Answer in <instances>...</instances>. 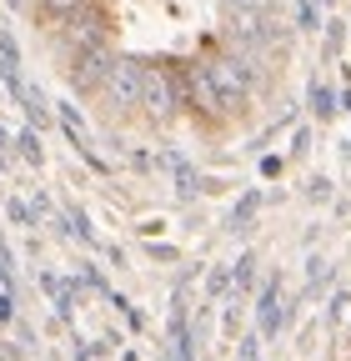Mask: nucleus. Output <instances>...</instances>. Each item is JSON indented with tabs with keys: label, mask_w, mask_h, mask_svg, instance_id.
Segmentation results:
<instances>
[{
	"label": "nucleus",
	"mask_w": 351,
	"mask_h": 361,
	"mask_svg": "<svg viewBox=\"0 0 351 361\" xmlns=\"http://www.w3.org/2000/svg\"><path fill=\"white\" fill-rule=\"evenodd\" d=\"M206 80L216 90V111H221V116H241V106L251 96V61L246 56H211L206 61Z\"/></svg>",
	"instance_id": "1"
},
{
	"label": "nucleus",
	"mask_w": 351,
	"mask_h": 361,
	"mask_svg": "<svg viewBox=\"0 0 351 361\" xmlns=\"http://www.w3.org/2000/svg\"><path fill=\"white\" fill-rule=\"evenodd\" d=\"M106 35H111V20H106V11H75V16H66L61 25H56V40H61V51L75 61V56H85V51H96V45H106Z\"/></svg>",
	"instance_id": "2"
},
{
	"label": "nucleus",
	"mask_w": 351,
	"mask_h": 361,
	"mask_svg": "<svg viewBox=\"0 0 351 361\" xmlns=\"http://www.w3.org/2000/svg\"><path fill=\"white\" fill-rule=\"evenodd\" d=\"M141 71H146L141 61H125V56L111 66L106 85L96 90V96L106 101V111H111V116H125V111H136V106H141Z\"/></svg>",
	"instance_id": "3"
},
{
	"label": "nucleus",
	"mask_w": 351,
	"mask_h": 361,
	"mask_svg": "<svg viewBox=\"0 0 351 361\" xmlns=\"http://www.w3.org/2000/svg\"><path fill=\"white\" fill-rule=\"evenodd\" d=\"M116 61H121V56L111 51V45H96V51L75 56V61H70V90H75V96H96V90L106 85V75H111Z\"/></svg>",
	"instance_id": "4"
},
{
	"label": "nucleus",
	"mask_w": 351,
	"mask_h": 361,
	"mask_svg": "<svg viewBox=\"0 0 351 361\" xmlns=\"http://www.w3.org/2000/svg\"><path fill=\"white\" fill-rule=\"evenodd\" d=\"M176 85H171V71H161V66H146L141 71V111L151 116V121H171L176 116Z\"/></svg>",
	"instance_id": "5"
},
{
	"label": "nucleus",
	"mask_w": 351,
	"mask_h": 361,
	"mask_svg": "<svg viewBox=\"0 0 351 361\" xmlns=\"http://www.w3.org/2000/svg\"><path fill=\"white\" fill-rule=\"evenodd\" d=\"M256 322H261V336H276L286 326V311H281V281H266V291H261L256 301Z\"/></svg>",
	"instance_id": "6"
},
{
	"label": "nucleus",
	"mask_w": 351,
	"mask_h": 361,
	"mask_svg": "<svg viewBox=\"0 0 351 361\" xmlns=\"http://www.w3.org/2000/svg\"><path fill=\"white\" fill-rule=\"evenodd\" d=\"M0 80H6V90L20 101V90H25V80H20V45H16L11 30H0Z\"/></svg>",
	"instance_id": "7"
},
{
	"label": "nucleus",
	"mask_w": 351,
	"mask_h": 361,
	"mask_svg": "<svg viewBox=\"0 0 351 361\" xmlns=\"http://www.w3.org/2000/svg\"><path fill=\"white\" fill-rule=\"evenodd\" d=\"M20 106H25V116H30V130H40V126H51V106H46V96L40 90H20Z\"/></svg>",
	"instance_id": "8"
},
{
	"label": "nucleus",
	"mask_w": 351,
	"mask_h": 361,
	"mask_svg": "<svg viewBox=\"0 0 351 361\" xmlns=\"http://www.w3.org/2000/svg\"><path fill=\"white\" fill-rule=\"evenodd\" d=\"M96 0H40V11H51L56 20H66V16H75V11H91Z\"/></svg>",
	"instance_id": "9"
},
{
	"label": "nucleus",
	"mask_w": 351,
	"mask_h": 361,
	"mask_svg": "<svg viewBox=\"0 0 351 361\" xmlns=\"http://www.w3.org/2000/svg\"><path fill=\"white\" fill-rule=\"evenodd\" d=\"M16 146H20V156H25L30 166L46 161V151H40V130H20V135H16Z\"/></svg>",
	"instance_id": "10"
},
{
	"label": "nucleus",
	"mask_w": 351,
	"mask_h": 361,
	"mask_svg": "<svg viewBox=\"0 0 351 361\" xmlns=\"http://www.w3.org/2000/svg\"><path fill=\"white\" fill-rule=\"evenodd\" d=\"M256 206H261V191H246V196L236 201V211H231V226H236V231H241V226L256 216Z\"/></svg>",
	"instance_id": "11"
},
{
	"label": "nucleus",
	"mask_w": 351,
	"mask_h": 361,
	"mask_svg": "<svg viewBox=\"0 0 351 361\" xmlns=\"http://www.w3.org/2000/svg\"><path fill=\"white\" fill-rule=\"evenodd\" d=\"M226 11H241V16H276V0H226Z\"/></svg>",
	"instance_id": "12"
},
{
	"label": "nucleus",
	"mask_w": 351,
	"mask_h": 361,
	"mask_svg": "<svg viewBox=\"0 0 351 361\" xmlns=\"http://www.w3.org/2000/svg\"><path fill=\"white\" fill-rule=\"evenodd\" d=\"M312 111L316 116H331L336 111V90L331 85H312Z\"/></svg>",
	"instance_id": "13"
},
{
	"label": "nucleus",
	"mask_w": 351,
	"mask_h": 361,
	"mask_svg": "<svg viewBox=\"0 0 351 361\" xmlns=\"http://www.w3.org/2000/svg\"><path fill=\"white\" fill-rule=\"evenodd\" d=\"M231 281H236V286H241V291H246V286H251V281H256V256H241V261H236V266H231Z\"/></svg>",
	"instance_id": "14"
},
{
	"label": "nucleus",
	"mask_w": 351,
	"mask_h": 361,
	"mask_svg": "<svg viewBox=\"0 0 351 361\" xmlns=\"http://www.w3.org/2000/svg\"><path fill=\"white\" fill-rule=\"evenodd\" d=\"M296 20H301L306 30H316V6H312V0H301V6H296Z\"/></svg>",
	"instance_id": "15"
},
{
	"label": "nucleus",
	"mask_w": 351,
	"mask_h": 361,
	"mask_svg": "<svg viewBox=\"0 0 351 361\" xmlns=\"http://www.w3.org/2000/svg\"><path fill=\"white\" fill-rule=\"evenodd\" d=\"M6 211H11V221H16V226H30V221H35V216H30V206H25V201H11V206H6Z\"/></svg>",
	"instance_id": "16"
},
{
	"label": "nucleus",
	"mask_w": 351,
	"mask_h": 361,
	"mask_svg": "<svg viewBox=\"0 0 351 361\" xmlns=\"http://www.w3.org/2000/svg\"><path fill=\"white\" fill-rule=\"evenodd\" d=\"M11 316H16V296H11V291H0V326H6Z\"/></svg>",
	"instance_id": "17"
},
{
	"label": "nucleus",
	"mask_w": 351,
	"mask_h": 361,
	"mask_svg": "<svg viewBox=\"0 0 351 361\" xmlns=\"http://www.w3.org/2000/svg\"><path fill=\"white\" fill-rule=\"evenodd\" d=\"M231 286V271H216V276H211V296H221Z\"/></svg>",
	"instance_id": "18"
},
{
	"label": "nucleus",
	"mask_w": 351,
	"mask_h": 361,
	"mask_svg": "<svg viewBox=\"0 0 351 361\" xmlns=\"http://www.w3.org/2000/svg\"><path fill=\"white\" fill-rule=\"evenodd\" d=\"M6 146H11V135H6V126H0V151H6Z\"/></svg>",
	"instance_id": "19"
}]
</instances>
